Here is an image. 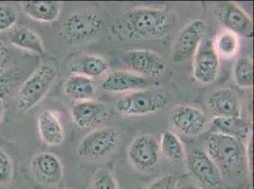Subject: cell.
I'll return each mask as SVG.
<instances>
[{"instance_id": "1", "label": "cell", "mask_w": 254, "mask_h": 189, "mask_svg": "<svg viewBox=\"0 0 254 189\" xmlns=\"http://www.w3.org/2000/svg\"><path fill=\"white\" fill-rule=\"evenodd\" d=\"M176 22V15L167 9L138 8L113 23L111 32L120 40L157 39L167 35Z\"/></svg>"}, {"instance_id": "2", "label": "cell", "mask_w": 254, "mask_h": 189, "mask_svg": "<svg viewBox=\"0 0 254 189\" xmlns=\"http://www.w3.org/2000/svg\"><path fill=\"white\" fill-rule=\"evenodd\" d=\"M207 154L221 173H237L246 163V147L243 142L233 137L212 134L207 140Z\"/></svg>"}, {"instance_id": "3", "label": "cell", "mask_w": 254, "mask_h": 189, "mask_svg": "<svg viewBox=\"0 0 254 189\" xmlns=\"http://www.w3.org/2000/svg\"><path fill=\"white\" fill-rule=\"evenodd\" d=\"M57 77L56 68L45 63L25 81L18 92L16 110L25 114L37 105L52 88Z\"/></svg>"}, {"instance_id": "4", "label": "cell", "mask_w": 254, "mask_h": 189, "mask_svg": "<svg viewBox=\"0 0 254 189\" xmlns=\"http://www.w3.org/2000/svg\"><path fill=\"white\" fill-rule=\"evenodd\" d=\"M169 103L167 94L158 90H140L120 98L114 106L124 116H145L157 113Z\"/></svg>"}, {"instance_id": "5", "label": "cell", "mask_w": 254, "mask_h": 189, "mask_svg": "<svg viewBox=\"0 0 254 189\" xmlns=\"http://www.w3.org/2000/svg\"><path fill=\"white\" fill-rule=\"evenodd\" d=\"M103 26L102 18L95 13L80 12L70 15L62 23L60 35L69 43H80L95 36Z\"/></svg>"}, {"instance_id": "6", "label": "cell", "mask_w": 254, "mask_h": 189, "mask_svg": "<svg viewBox=\"0 0 254 189\" xmlns=\"http://www.w3.org/2000/svg\"><path fill=\"white\" fill-rule=\"evenodd\" d=\"M119 134L114 128L97 129L82 139L77 147V153L82 157L100 158L116 149Z\"/></svg>"}, {"instance_id": "7", "label": "cell", "mask_w": 254, "mask_h": 189, "mask_svg": "<svg viewBox=\"0 0 254 189\" xmlns=\"http://www.w3.org/2000/svg\"><path fill=\"white\" fill-rule=\"evenodd\" d=\"M207 32V25L200 19L190 22L180 31L174 46L173 58L176 63L190 60L196 52Z\"/></svg>"}, {"instance_id": "8", "label": "cell", "mask_w": 254, "mask_h": 189, "mask_svg": "<svg viewBox=\"0 0 254 189\" xmlns=\"http://www.w3.org/2000/svg\"><path fill=\"white\" fill-rule=\"evenodd\" d=\"M220 62L212 39L204 38L193 58V78L204 84H212L219 75Z\"/></svg>"}, {"instance_id": "9", "label": "cell", "mask_w": 254, "mask_h": 189, "mask_svg": "<svg viewBox=\"0 0 254 189\" xmlns=\"http://www.w3.org/2000/svg\"><path fill=\"white\" fill-rule=\"evenodd\" d=\"M121 63L129 71L155 77L163 73L166 63L159 53L148 49H133L123 54Z\"/></svg>"}, {"instance_id": "10", "label": "cell", "mask_w": 254, "mask_h": 189, "mask_svg": "<svg viewBox=\"0 0 254 189\" xmlns=\"http://www.w3.org/2000/svg\"><path fill=\"white\" fill-rule=\"evenodd\" d=\"M128 157L136 168L150 171L159 164L160 157L159 142L150 135L136 137L128 148Z\"/></svg>"}, {"instance_id": "11", "label": "cell", "mask_w": 254, "mask_h": 189, "mask_svg": "<svg viewBox=\"0 0 254 189\" xmlns=\"http://www.w3.org/2000/svg\"><path fill=\"white\" fill-rule=\"evenodd\" d=\"M188 167L194 178L203 185L211 188L221 185L222 173L206 151L198 148L192 150Z\"/></svg>"}, {"instance_id": "12", "label": "cell", "mask_w": 254, "mask_h": 189, "mask_svg": "<svg viewBox=\"0 0 254 189\" xmlns=\"http://www.w3.org/2000/svg\"><path fill=\"white\" fill-rule=\"evenodd\" d=\"M32 172L36 180L47 186H53L61 182L64 170L60 159L52 152H42L32 158Z\"/></svg>"}, {"instance_id": "13", "label": "cell", "mask_w": 254, "mask_h": 189, "mask_svg": "<svg viewBox=\"0 0 254 189\" xmlns=\"http://www.w3.org/2000/svg\"><path fill=\"white\" fill-rule=\"evenodd\" d=\"M176 129L186 136L194 137L201 134L206 126V116L201 110L191 106H180L170 116Z\"/></svg>"}, {"instance_id": "14", "label": "cell", "mask_w": 254, "mask_h": 189, "mask_svg": "<svg viewBox=\"0 0 254 189\" xmlns=\"http://www.w3.org/2000/svg\"><path fill=\"white\" fill-rule=\"evenodd\" d=\"M221 21L227 31L237 36L252 38L254 36V22L250 15L234 2L226 3L222 8Z\"/></svg>"}, {"instance_id": "15", "label": "cell", "mask_w": 254, "mask_h": 189, "mask_svg": "<svg viewBox=\"0 0 254 189\" xmlns=\"http://www.w3.org/2000/svg\"><path fill=\"white\" fill-rule=\"evenodd\" d=\"M69 113L76 126L81 129H90L103 123L108 115L106 104L91 100L76 103Z\"/></svg>"}, {"instance_id": "16", "label": "cell", "mask_w": 254, "mask_h": 189, "mask_svg": "<svg viewBox=\"0 0 254 189\" xmlns=\"http://www.w3.org/2000/svg\"><path fill=\"white\" fill-rule=\"evenodd\" d=\"M208 108L219 117H240L241 107L236 94L229 88L213 91L208 97Z\"/></svg>"}, {"instance_id": "17", "label": "cell", "mask_w": 254, "mask_h": 189, "mask_svg": "<svg viewBox=\"0 0 254 189\" xmlns=\"http://www.w3.org/2000/svg\"><path fill=\"white\" fill-rule=\"evenodd\" d=\"M38 132L44 143L59 146L63 143L64 130L61 122L53 111L44 110L38 116Z\"/></svg>"}, {"instance_id": "18", "label": "cell", "mask_w": 254, "mask_h": 189, "mask_svg": "<svg viewBox=\"0 0 254 189\" xmlns=\"http://www.w3.org/2000/svg\"><path fill=\"white\" fill-rule=\"evenodd\" d=\"M146 84V80L139 75L131 72L117 71L110 74L106 78L102 84V87L107 92L121 93L142 88Z\"/></svg>"}, {"instance_id": "19", "label": "cell", "mask_w": 254, "mask_h": 189, "mask_svg": "<svg viewBox=\"0 0 254 189\" xmlns=\"http://www.w3.org/2000/svg\"><path fill=\"white\" fill-rule=\"evenodd\" d=\"M212 134H219L245 142L251 134V127L240 117H219L213 118Z\"/></svg>"}, {"instance_id": "20", "label": "cell", "mask_w": 254, "mask_h": 189, "mask_svg": "<svg viewBox=\"0 0 254 189\" xmlns=\"http://www.w3.org/2000/svg\"><path fill=\"white\" fill-rule=\"evenodd\" d=\"M24 13L33 20L44 23L56 21L60 15V4L56 1L21 2Z\"/></svg>"}, {"instance_id": "21", "label": "cell", "mask_w": 254, "mask_h": 189, "mask_svg": "<svg viewBox=\"0 0 254 189\" xmlns=\"http://www.w3.org/2000/svg\"><path fill=\"white\" fill-rule=\"evenodd\" d=\"M9 39L12 46L24 50L36 53L38 55H43L45 53L42 39L29 27L21 26L13 29L9 34Z\"/></svg>"}, {"instance_id": "22", "label": "cell", "mask_w": 254, "mask_h": 189, "mask_svg": "<svg viewBox=\"0 0 254 189\" xmlns=\"http://www.w3.org/2000/svg\"><path fill=\"white\" fill-rule=\"evenodd\" d=\"M95 84L90 78L82 75H71L64 84V92L75 100H87L95 94Z\"/></svg>"}, {"instance_id": "23", "label": "cell", "mask_w": 254, "mask_h": 189, "mask_svg": "<svg viewBox=\"0 0 254 189\" xmlns=\"http://www.w3.org/2000/svg\"><path fill=\"white\" fill-rule=\"evenodd\" d=\"M108 64L106 60L97 55H83L70 64V71L87 78L99 77L106 72Z\"/></svg>"}, {"instance_id": "24", "label": "cell", "mask_w": 254, "mask_h": 189, "mask_svg": "<svg viewBox=\"0 0 254 189\" xmlns=\"http://www.w3.org/2000/svg\"><path fill=\"white\" fill-rule=\"evenodd\" d=\"M160 152L170 161H181L185 157L184 147L180 140L173 132L165 131L160 137L159 142Z\"/></svg>"}, {"instance_id": "25", "label": "cell", "mask_w": 254, "mask_h": 189, "mask_svg": "<svg viewBox=\"0 0 254 189\" xmlns=\"http://www.w3.org/2000/svg\"><path fill=\"white\" fill-rule=\"evenodd\" d=\"M239 38L236 34L230 31L220 32L215 41L213 42V47L218 57L224 59H232L237 55L239 51Z\"/></svg>"}, {"instance_id": "26", "label": "cell", "mask_w": 254, "mask_h": 189, "mask_svg": "<svg viewBox=\"0 0 254 189\" xmlns=\"http://www.w3.org/2000/svg\"><path fill=\"white\" fill-rule=\"evenodd\" d=\"M235 84L242 88H252L254 85V64L250 56L240 57L233 68Z\"/></svg>"}, {"instance_id": "27", "label": "cell", "mask_w": 254, "mask_h": 189, "mask_svg": "<svg viewBox=\"0 0 254 189\" xmlns=\"http://www.w3.org/2000/svg\"><path fill=\"white\" fill-rule=\"evenodd\" d=\"M20 83V72L17 68H11L3 70L0 73V100H3L6 96L15 90Z\"/></svg>"}, {"instance_id": "28", "label": "cell", "mask_w": 254, "mask_h": 189, "mask_svg": "<svg viewBox=\"0 0 254 189\" xmlns=\"http://www.w3.org/2000/svg\"><path fill=\"white\" fill-rule=\"evenodd\" d=\"M91 189H119L116 179L106 168L99 169L92 179Z\"/></svg>"}, {"instance_id": "29", "label": "cell", "mask_w": 254, "mask_h": 189, "mask_svg": "<svg viewBox=\"0 0 254 189\" xmlns=\"http://www.w3.org/2000/svg\"><path fill=\"white\" fill-rule=\"evenodd\" d=\"M13 176V165L8 153L0 147V185L11 183Z\"/></svg>"}, {"instance_id": "30", "label": "cell", "mask_w": 254, "mask_h": 189, "mask_svg": "<svg viewBox=\"0 0 254 189\" xmlns=\"http://www.w3.org/2000/svg\"><path fill=\"white\" fill-rule=\"evenodd\" d=\"M17 22V13L10 6H0V32L11 29Z\"/></svg>"}, {"instance_id": "31", "label": "cell", "mask_w": 254, "mask_h": 189, "mask_svg": "<svg viewBox=\"0 0 254 189\" xmlns=\"http://www.w3.org/2000/svg\"><path fill=\"white\" fill-rule=\"evenodd\" d=\"M179 180L173 175H164L152 182L145 189H178Z\"/></svg>"}, {"instance_id": "32", "label": "cell", "mask_w": 254, "mask_h": 189, "mask_svg": "<svg viewBox=\"0 0 254 189\" xmlns=\"http://www.w3.org/2000/svg\"><path fill=\"white\" fill-rule=\"evenodd\" d=\"M10 59H11V54L8 47L3 43L0 42V72L3 71L7 63H9Z\"/></svg>"}, {"instance_id": "33", "label": "cell", "mask_w": 254, "mask_h": 189, "mask_svg": "<svg viewBox=\"0 0 254 189\" xmlns=\"http://www.w3.org/2000/svg\"><path fill=\"white\" fill-rule=\"evenodd\" d=\"M4 113H5V107H4V103L3 100H0V123L3 120V116H4Z\"/></svg>"}, {"instance_id": "34", "label": "cell", "mask_w": 254, "mask_h": 189, "mask_svg": "<svg viewBox=\"0 0 254 189\" xmlns=\"http://www.w3.org/2000/svg\"></svg>"}, {"instance_id": "35", "label": "cell", "mask_w": 254, "mask_h": 189, "mask_svg": "<svg viewBox=\"0 0 254 189\" xmlns=\"http://www.w3.org/2000/svg\"><path fill=\"white\" fill-rule=\"evenodd\" d=\"M0 73H1V72H0Z\"/></svg>"}]
</instances>
